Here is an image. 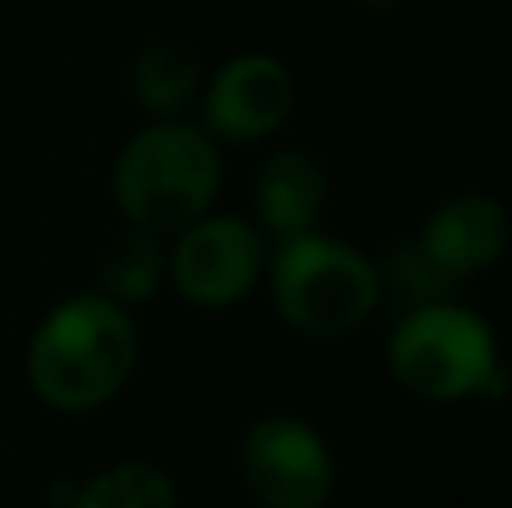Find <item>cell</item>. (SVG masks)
Masks as SVG:
<instances>
[{
    "label": "cell",
    "mask_w": 512,
    "mask_h": 508,
    "mask_svg": "<svg viewBox=\"0 0 512 508\" xmlns=\"http://www.w3.org/2000/svg\"><path fill=\"white\" fill-rule=\"evenodd\" d=\"M140 338L122 302L108 293H77L59 302L32 333L27 383L50 410L86 414L126 387Z\"/></svg>",
    "instance_id": "1"
},
{
    "label": "cell",
    "mask_w": 512,
    "mask_h": 508,
    "mask_svg": "<svg viewBox=\"0 0 512 508\" xmlns=\"http://www.w3.org/2000/svg\"><path fill=\"white\" fill-rule=\"evenodd\" d=\"M221 189V149L212 135L176 117H158L122 149L113 167V203L135 230L176 234L207 216Z\"/></svg>",
    "instance_id": "2"
},
{
    "label": "cell",
    "mask_w": 512,
    "mask_h": 508,
    "mask_svg": "<svg viewBox=\"0 0 512 508\" xmlns=\"http://www.w3.org/2000/svg\"><path fill=\"white\" fill-rule=\"evenodd\" d=\"M382 275L364 252L324 234H292L270 261V297L279 315L310 338H342L373 315Z\"/></svg>",
    "instance_id": "3"
},
{
    "label": "cell",
    "mask_w": 512,
    "mask_h": 508,
    "mask_svg": "<svg viewBox=\"0 0 512 508\" xmlns=\"http://www.w3.org/2000/svg\"><path fill=\"white\" fill-rule=\"evenodd\" d=\"M391 378L418 401L481 396L499 374L495 333L477 311L454 302L414 306L387 342Z\"/></svg>",
    "instance_id": "4"
},
{
    "label": "cell",
    "mask_w": 512,
    "mask_h": 508,
    "mask_svg": "<svg viewBox=\"0 0 512 508\" xmlns=\"http://www.w3.org/2000/svg\"><path fill=\"white\" fill-rule=\"evenodd\" d=\"M176 252L167 257L171 284L185 302L221 311L256 288L265 270V239L243 216H198L176 230Z\"/></svg>",
    "instance_id": "5"
},
{
    "label": "cell",
    "mask_w": 512,
    "mask_h": 508,
    "mask_svg": "<svg viewBox=\"0 0 512 508\" xmlns=\"http://www.w3.org/2000/svg\"><path fill=\"white\" fill-rule=\"evenodd\" d=\"M243 477L265 508H324L337 468L310 423L292 414H270L243 437Z\"/></svg>",
    "instance_id": "6"
},
{
    "label": "cell",
    "mask_w": 512,
    "mask_h": 508,
    "mask_svg": "<svg viewBox=\"0 0 512 508\" xmlns=\"http://www.w3.org/2000/svg\"><path fill=\"white\" fill-rule=\"evenodd\" d=\"M297 81L274 54H239L207 86V126L221 140H261L288 122Z\"/></svg>",
    "instance_id": "7"
},
{
    "label": "cell",
    "mask_w": 512,
    "mask_h": 508,
    "mask_svg": "<svg viewBox=\"0 0 512 508\" xmlns=\"http://www.w3.org/2000/svg\"><path fill=\"white\" fill-rule=\"evenodd\" d=\"M423 257L441 270L445 284L490 270L508 248V212L490 194H459L427 216V230L418 239Z\"/></svg>",
    "instance_id": "8"
},
{
    "label": "cell",
    "mask_w": 512,
    "mask_h": 508,
    "mask_svg": "<svg viewBox=\"0 0 512 508\" xmlns=\"http://www.w3.org/2000/svg\"><path fill=\"white\" fill-rule=\"evenodd\" d=\"M256 216L270 234L292 239L319 221L328 203V171L306 149H274L256 171Z\"/></svg>",
    "instance_id": "9"
},
{
    "label": "cell",
    "mask_w": 512,
    "mask_h": 508,
    "mask_svg": "<svg viewBox=\"0 0 512 508\" xmlns=\"http://www.w3.org/2000/svg\"><path fill=\"white\" fill-rule=\"evenodd\" d=\"M131 90L153 117H180L198 90V59L176 41H149L131 63Z\"/></svg>",
    "instance_id": "10"
},
{
    "label": "cell",
    "mask_w": 512,
    "mask_h": 508,
    "mask_svg": "<svg viewBox=\"0 0 512 508\" xmlns=\"http://www.w3.org/2000/svg\"><path fill=\"white\" fill-rule=\"evenodd\" d=\"M68 508H176V486L158 464H113L77 486Z\"/></svg>",
    "instance_id": "11"
},
{
    "label": "cell",
    "mask_w": 512,
    "mask_h": 508,
    "mask_svg": "<svg viewBox=\"0 0 512 508\" xmlns=\"http://www.w3.org/2000/svg\"><path fill=\"white\" fill-rule=\"evenodd\" d=\"M162 279V252L153 243V234H131L126 243H117L113 257L104 261V293L113 302H144Z\"/></svg>",
    "instance_id": "12"
},
{
    "label": "cell",
    "mask_w": 512,
    "mask_h": 508,
    "mask_svg": "<svg viewBox=\"0 0 512 508\" xmlns=\"http://www.w3.org/2000/svg\"><path fill=\"white\" fill-rule=\"evenodd\" d=\"M387 279H391V288H400V297H409L414 306L441 302L445 288H454V284H445L441 270L423 257V248H418V243H414V248H400L396 257H391Z\"/></svg>",
    "instance_id": "13"
},
{
    "label": "cell",
    "mask_w": 512,
    "mask_h": 508,
    "mask_svg": "<svg viewBox=\"0 0 512 508\" xmlns=\"http://www.w3.org/2000/svg\"><path fill=\"white\" fill-rule=\"evenodd\" d=\"M355 5H369V9H387V5H396V0H355Z\"/></svg>",
    "instance_id": "14"
}]
</instances>
